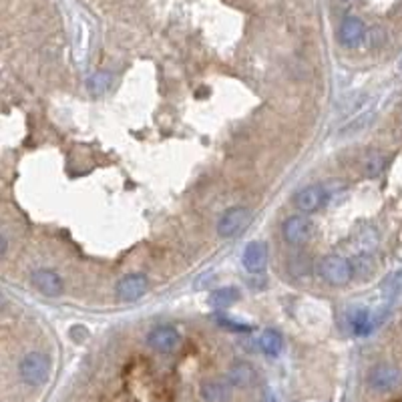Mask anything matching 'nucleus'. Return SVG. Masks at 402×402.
Listing matches in <instances>:
<instances>
[{"instance_id":"f257e3e1","label":"nucleus","mask_w":402,"mask_h":402,"mask_svg":"<svg viewBox=\"0 0 402 402\" xmlns=\"http://www.w3.org/2000/svg\"><path fill=\"white\" fill-rule=\"evenodd\" d=\"M18 374L30 386H42L50 378V358L42 352H28L18 362Z\"/></svg>"},{"instance_id":"f03ea898","label":"nucleus","mask_w":402,"mask_h":402,"mask_svg":"<svg viewBox=\"0 0 402 402\" xmlns=\"http://www.w3.org/2000/svg\"><path fill=\"white\" fill-rule=\"evenodd\" d=\"M320 274L330 286H346L352 280V264L340 255H326L320 262Z\"/></svg>"},{"instance_id":"7ed1b4c3","label":"nucleus","mask_w":402,"mask_h":402,"mask_svg":"<svg viewBox=\"0 0 402 402\" xmlns=\"http://www.w3.org/2000/svg\"><path fill=\"white\" fill-rule=\"evenodd\" d=\"M402 382V372L392 364H377L368 372V384L377 392H390L398 389Z\"/></svg>"},{"instance_id":"20e7f679","label":"nucleus","mask_w":402,"mask_h":402,"mask_svg":"<svg viewBox=\"0 0 402 402\" xmlns=\"http://www.w3.org/2000/svg\"><path fill=\"white\" fill-rule=\"evenodd\" d=\"M248 222H250V212L246 207L241 205L229 207L217 224V234L222 238H236L239 231L248 226Z\"/></svg>"},{"instance_id":"39448f33","label":"nucleus","mask_w":402,"mask_h":402,"mask_svg":"<svg viewBox=\"0 0 402 402\" xmlns=\"http://www.w3.org/2000/svg\"><path fill=\"white\" fill-rule=\"evenodd\" d=\"M147 344L155 352L169 354L179 348L181 344V334L173 326H157L147 334Z\"/></svg>"},{"instance_id":"423d86ee","label":"nucleus","mask_w":402,"mask_h":402,"mask_svg":"<svg viewBox=\"0 0 402 402\" xmlns=\"http://www.w3.org/2000/svg\"><path fill=\"white\" fill-rule=\"evenodd\" d=\"M282 236L292 246H300L312 236V222L306 215H289L282 226Z\"/></svg>"},{"instance_id":"0eeeda50","label":"nucleus","mask_w":402,"mask_h":402,"mask_svg":"<svg viewBox=\"0 0 402 402\" xmlns=\"http://www.w3.org/2000/svg\"><path fill=\"white\" fill-rule=\"evenodd\" d=\"M30 284H33L35 289H38L42 296H49V298L61 296L64 289L63 277L59 276L57 272H52V270H47V268L35 270L33 276H30Z\"/></svg>"},{"instance_id":"6e6552de","label":"nucleus","mask_w":402,"mask_h":402,"mask_svg":"<svg viewBox=\"0 0 402 402\" xmlns=\"http://www.w3.org/2000/svg\"><path fill=\"white\" fill-rule=\"evenodd\" d=\"M149 288V280L143 274H129L121 277L117 284V296L123 302H135L145 296V292Z\"/></svg>"},{"instance_id":"1a4fd4ad","label":"nucleus","mask_w":402,"mask_h":402,"mask_svg":"<svg viewBox=\"0 0 402 402\" xmlns=\"http://www.w3.org/2000/svg\"><path fill=\"white\" fill-rule=\"evenodd\" d=\"M324 201H326V189L322 185H308L294 195V205L302 214H312L316 209H320Z\"/></svg>"},{"instance_id":"9d476101","label":"nucleus","mask_w":402,"mask_h":402,"mask_svg":"<svg viewBox=\"0 0 402 402\" xmlns=\"http://www.w3.org/2000/svg\"><path fill=\"white\" fill-rule=\"evenodd\" d=\"M340 42L348 49H356L358 45H362L366 37V26L358 16H346L340 25Z\"/></svg>"},{"instance_id":"9b49d317","label":"nucleus","mask_w":402,"mask_h":402,"mask_svg":"<svg viewBox=\"0 0 402 402\" xmlns=\"http://www.w3.org/2000/svg\"><path fill=\"white\" fill-rule=\"evenodd\" d=\"M241 264L250 272V274H262L268 265V248L262 241H251L246 246L243 255H241Z\"/></svg>"},{"instance_id":"f8f14e48","label":"nucleus","mask_w":402,"mask_h":402,"mask_svg":"<svg viewBox=\"0 0 402 402\" xmlns=\"http://www.w3.org/2000/svg\"><path fill=\"white\" fill-rule=\"evenodd\" d=\"M346 324L354 336H368L377 328L378 320L366 308H354L346 316Z\"/></svg>"},{"instance_id":"ddd939ff","label":"nucleus","mask_w":402,"mask_h":402,"mask_svg":"<svg viewBox=\"0 0 402 402\" xmlns=\"http://www.w3.org/2000/svg\"><path fill=\"white\" fill-rule=\"evenodd\" d=\"M229 394V384L224 380H205L201 384V398L205 402H227Z\"/></svg>"},{"instance_id":"4468645a","label":"nucleus","mask_w":402,"mask_h":402,"mask_svg":"<svg viewBox=\"0 0 402 402\" xmlns=\"http://www.w3.org/2000/svg\"><path fill=\"white\" fill-rule=\"evenodd\" d=\"M239 294L236 288H219L215 289L209 294V298H207V304L214 308V310H227L229 306H234L236 302H238Z\"/></svg>"},{"instance_id":"2eb2a0df","label":"nucleus","mask_w":402,"mask_h":402,"mask_svg":"<svg viewBox=\"0 0 402 402\" xmlns=\"http://www.w3.org/2000/svg\"><path fill=\"white\" fill-rule=\"evenodd\" d=\"M258 346H260V350L264 352L265 356H274L276 358L277 354L282 352V346H284V340L282 336L277 334L276 330H264L262 334H260V338H258Z\"/></svg>"},{"instance_id":"dca6fc26","label":"nucleus","mask_w":402,"mask_h":402,"mask_svg":"<svg viewBox=\"0 0 402 402\" xmlns=\"http://www.w3.org/2000/svg\"><path fill=\"white\" fill-rule=\"evenodd\" d=\"M229 380L238 386H248L253 380V368L250 364H234L229 370Z\"/></svg>"},{"instance_id":"f3484780","label":"nucleus","mask_w":402,"mask_h":402,"mask_svg":"<svg viewBox=\"0 0 402 402\" xmlns=\"http://www.w3.org/2000/svg\"><path fill=\"white\" fill-rule=\"evenodd\" d=\"M111 83H113V76L109 75V73H97V75H93L88 79L87 87L91 91V95H103L107 88L111 87Z\"/></svg>"},{"instance_id":"a211bd4d","label":"nucleus","mask_w":402,"mask_h":402,"mask_svg":"<svg viewBox=\"0 0 402 402\" xmlns=\"http://www.w3.org/2000/svg\"><path fill=\"white\" fill-rule=\"evenodd\" d=\"M382 165H384V159L382 157H377V159H370L368 163H366V173L370 177L378 176L380 171H382Z\"/></svg>"},{"instance_id":"6ab92c4d","label":"nucleus","mask_w":402,"mask_h":402,"mask_svg":"<svg viewBox=\"0 0 402 402\" xmlns=\"http://www.w3.org/2000/svg\"><path fill=\"white\" fill-rule=\"evenodd\" d=\"M217 322H219L224 328H227V330H234V332H248V330H250V326L238 324V322H231L229 318H217Z\"/></svg>"},{"instance_id":"aec40b11","label":"nucleus","mask_w":402,"mask_h":402,"mask_svg":"<svg viewBox=\"0 0 402 402\" xmlns=\"http://www.w3.org/2000/svg\"><path fill=\"white\" fill-rule=\"evenodd\" d=\"M0 246H2V248H0V255H4V253H6V236H4V234H2V238H0Z\"/></svg>"},{"instance_id":"412c9836","label":"nucleus","mask_w":402,"mask_h":402,"mask_svg":"<svg viewBox=\"0 0 402 402\" xmlns=\"http://www.w3.org/2000/svg\"><path fill=\"white\" fill-rule=\"evenodd\" d=\"M396 277H398V280H402V270H401V272H398V274H396Z\"/></svg>"},{"instance_id":"4be33fe9","label":"nucleus","mask_w":402,"mask_h":402,"mask_svg":"<svg viewBox=\"0 0 402 402\" xmlns=\"http://www.w3.org/2000/svg\"><path fill=\"white\" fill-rule=\"evenodd\" d=\"M390 402H402V398H396V401H390Z\"/></svg>"},{"instance_id":"5701e85b","label":"nucleus","mask_w":402,"mask_h":402,"mask_svg":"<svg viewBox=\"0 0 402 402\" xmlns=\"http://www.w3.org/2000/svg\"><path fill=\"white\" fill-rule=\"evenodd\" d=\"M401 69H402V61H401Z\"/></svg>"}]
</instances>
